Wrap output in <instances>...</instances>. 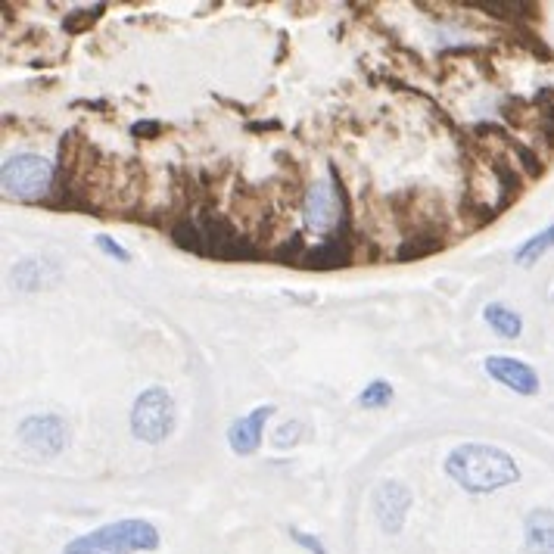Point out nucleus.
<instances>
[{
	"label": "nucleus",
	"mask_w": 554,
	"mask_h": 554,
	"mask_svg": "<svg viewBox=\"0 0 554 554\" xmlns=\"http://www.w3.org/2000/svg\"><path fill=\"white\" fill-rule=\"evenodd\" d=\"M548 249H554V225L545 228V231H539L536 237L526 240V243L517 249V253H514V262L523 265V268H530L533 262H539V259L548 253Z\"/></svg>",
	"instance_id": "2eb2a0df"
},
{
	"label": "nucleus",
	"mask_w": 554,
	"mask_h": 554,
	"mask_svg": "<svg viewBox=\"0 0 554 554\" xmlns=\"http://www.w3.org/2000/svg\"><path fill=\"white\" fill-rule=\"evenodd\" d=\"M274 414V405H259L246 414V418L234 421L231 430H228V446L231 452L237 455H253L262 442V430H265V421Z\"/></svg>",
	"instance_id": "1a4fd4ad"
},
{
	"label": "nucleus",
	"mask_w": 554,
	"mask_h": 554,
	"mask_svg": "<svg viewBox=\"0 0 554 554\" xmlns=\"http://www.w3.org/2000/svg\"><path fill=\"white\" fill-rule=\"evenodd\" d=\"M75 542L81 548H94L103 554H134V551L159 548V530L147 520H119V523H106L91 536H81Z\"/></svg>",
	"instance_id": "f03ea898"
},
{
	"label": "nucleus",
	"mask_w": 554,
	"mask_h": 554,
	"mask_svg": "<svg viewBox=\"0 0 554 554\" xmlns=\"http://www.w3.org/2000/svg\"><path fill=\"white\" fill-rule=\"evenodd\" d=\"M97 246L103 249L106 256H116L119 262H128V259H131V256H128V249H122V246H119L116 240H109L106 234H100V237H97Z\"/></svg>",
	"instance_id": "6ab92c4d"
},
{
	"label": "nucleus",
	"mask_w": 554,
	"mask_h": 554,
	"mask_svg": "<svg viewBox=\"0 0 554 554\" xmlns=\"http://www.w3.org/2000/svg\"><path fill=\"white\" fill-rule=\"evenodd\" d=\"M446 474L467 492H495L502 486H511L520 480L517 461L495 449V446H480V442H467L449 452L446 458Z\"/></svg>",
	"instance_id": "f257e3e1"
},
{
	"label": "nucleus",
	"mask_w": 554,
	"mask_h": 554,
	"mask_svg": "<svg viewBox=\"0 0 554 554\" xmlns=\"http://www.w3.org/2000/svg\"><path fill=\"white\" fill-rule=\"evenodd\" d=\"M390 402H393V386L386 380L368 383L362 390V396H358V405H362V408H386Z\"/></svg>",
	"instance_id": "f3484780"
},
{
	"label": "nucleus",
	"mask_w": 554,
	"mask_h": 554,
	"mask_svg": "<svg viewBox=\"0 0 554 554\" xmlns=\"http://www.w3.org/2000/svg\"><path fill=\"white\" fill-rule=\"evenodd\" d=\"M60 281V268L44 259H25L13 268V284L19 290H44Z\"/></svg>",
	"instance_id": "f8f14e48"
},
{
	"label": "nucleus",
	"mask_w": 554,
	"mask_h": 554,
	"mask_svg": "<svg viewBox=\"0 0 554 554\" xmlns=\"http://www.w3.org/2000/svg\"><path fill=\"white\" fill-rule=\"evenodd\" d=\"M442 246V240H439V231L436 228H430V231H418L414 237H408L402 246H399V262H408V259H421V256H430V253H436V249Z\"/></svg>",
	"instance_id": "4468645a"
},
{
	"label": "nucleus",
	"mask_w": 554,
	"mask_h": 554,
	"mask_svg": "<svg viewBox=\"0 0 554 554\" xmlns=\"http://www.w3.org/2000/svg\"><path fill=\"white\" fill-rule=\"evenodd\" d=\"M0 184L13 200H38L53 184V165L35 153H16L0 169Z\"/></svg>",
	"instance_id": "7ed1b4c3"
},
{
	"label": "nucleus",
	"mask_w": 554,
	"mask_h": 554,
	"mask_svg": "<svg viewBox=\"0 0 554 554\" xmlns=\"http://www.w3.org/2000/svg\"><path fill=\"white\" fill-rule=\"evenodd\" d=\"M299 430V424H290V427H281V430H277V436H274V442H277V446H293V442H296V433Z\"/></svg>",
	"instance_id": "4be33fe9"
},
{
	"label": "nucleus",
	"mask_w": 554,
	"mask_h": 554,
	"mask_svg": "<svg viewBox=\"0 0 554 554\" xmlns=\"http://www.w3.org/2000/svg\"><path fill=\"white\" fill-rule=\"evenodd\" d=\"M486 374L502 386H508V390L517 393V396H536L539 393V374L526 362H520V358L489 355L486 358Z\"/></svg>",
	"instance_id": "0eeeda50"
},
{
	"label": "nucleus",
	"mask_w": 554,
	"mask_h": 554,
	"mask_svg": "<svg viewBox=\"0 0 554 554\" xmlns=\"http://www.w3.org/2000/svg\"><path fill=\"white\" fill-rule=\"evenodd\" d=\"M346 206H340V181L337 190L327 181H315L306 193V225L315 234H330L343 221Z\"/></svg>",
	"instance_id": "39448f33"
},
{
	"label": "nucleus",
	"mask_w": 554,
	"mask_h": 554,
	"mask_svg": "<svg viewBox=\"0 0 554 554\" xmlns=\"http://www.w3.org/2000/svg\"><path fill=\"white\" fill-rule=\"evenodd\" d=\"M66 554H103V551H94V548H81L78 542H72V545L66 548Z\"/></svg>",
	"instance_id": "5701e85b"
},
{
	"label": "nucleus",
	"mask_w": 554,
	"mask_h": 554,
	"mask_svg": "<svg viewBox=\"0 0 554 554\" xmlns=\"http://www.w3.org/2000/svg\"><path fill=\"white\" fill-rule=\"evenodd\" d=\"M352 262V243L349 237H330L321 246L309 249L302 265L306 268H318V271H330V268H346Z\"/></svg>",
	"instance_id": "9b49d317"
},
{
	"label": "nucleus",
	"mask_w": 554,
	"mask_h": 554,
	"mask_svg": "<svg viewBox=\"0 0 554 554\" xmlns=\"http://www.w3.org/2000/svg\"><path fill=\"white\" fill-rule=\"evenodd\" d=\"M523 533L530 554H554V511L548 508L530 511L523 520Z\"/></svg>",
	"instance_id": "9d476101"
},
{
	"label": "nucleus",
	"mask_w": 554,
	"mask_h": 554,
	"mask_svg": "<svg viewBox=\"0 0 554 554\" xmlns=\"http://www.w3.org/2000/svg\"><path fill=\"white\" fill-rule=\"evenodd\" d=\"M483 318H486V324H489L502 340H517V337H520V330H523L520 315H517L514 309L502 306V302H492V306H486Z\"/></svg>",
	"instance_id": "ddd939ff"
},
{
	"label": "nucleus",
	"mask_w": 554,
	"mask_h": 554,
	"mask_svg": "<svg viewBox=\"0 0 554 554\" xmlns=\"http://www.w3.org/2000/svg\"><path fill=\"white\" fill-rule=\"evenodd\" d=\"M172 237L181 249H187V253H197V256H206V240H203V231L197 221H178V225L172 228Z\"/></svg>",
	"instance_id": "dca6fc26"
},
{
	"label": "nucleus",
	"mask_w": 554,
	"mask_h": 554,
	"mask_svg": "<svg viewBox=\"0 0 554 554\" xmlns=\"http://www.w3.org/2000/svg\"><path fill=\"white\" fill-rule=\"evenodd\" d=\"M66 424L57 414H35V418H25L19 427V436L29 449H35L38 455H60L66 449Z\"/></svg>",
	"instance_id": "423d86ee"
},
{
	"label": "nucleus",
	"mask_w": 554,
	"mask_h": 554,
	"mask_svg": "<svg viewBox=\"0 0 554 554\" xmlns=\"http://www.w3.org/2000/svg\"><path fill=\"white\" fill-rule=\"evenodd\" d=\"M162 125L159 122H134L131 125V134L134 137H144V141H153V137H159Z\"/></svg>",
	"instance_id": "aec40b11"
},
{
	"label": "nucleus",
	"mask_w": 554,
	"mask_h": 554,
	"mask_svg": "<svg viewBox=\"0 0 554 554\" xmlns=\"http://www.w3.org/2000/svg\"><path fill=\"white\" fill-rule=\"evenodd\" d=\"M290 536H293V542L306 545V548H309V551H315V554H327V551H324V545H321L315 536H306V533H299V530H290Z\"/></svg>",
	"instance_id": "412c9836"
},
{
	"label": "nucleus",
	"mask_w": 554,
	"mask_h": 554,
	"mask_svg": "<svg viewBox=\"0 0 554 554\" xmlns=\"http://www.w3.org/2000/svg\"><path fill=\"white\" fill-rule=\"evenodd\" d=\"M100 13H103V4H97V7H91V10H75V13H69V16L63 19V29H66L69 35H78L81 29H88V25H91Z\"/></svg>",
	"instance_id": "a211bd4d"
},
{
	"label": "nucleus",
	"mask_w": 554,
	"mask_h": 554,
	"mask_svg": "<svg viewBox=\"0 0 554 554\" xmlns=\"http://www.w3.org/2000/svg\"><path fill=\"white\" fill-rule=\"evenodd\" d=\"M131 430L144 442H162L175 430V402L162 386H150L131 408Z\"/></svg>",
	"instance_id": "20e7f679"
},
{
	"label": "nucleus",
	"mask_w": 554,
	"mask_h": 554,
	"mask_svg": "<svg viewBox=\"0 0 554 554\" xmlns=\"http://www.w3.org/2000/svg\"><path fill=\"white\" fill-rule=\"evenodd\" d=\"M408 508H411V492L402 483L386 480V483L377 486V492H374V514H377V520H380V526L386 533L396 536L402 530Z\"/></svg>",
	"instance_id": "6e6552de"
}]
</instances>
